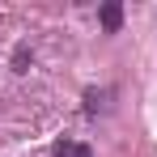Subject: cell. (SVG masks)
<instances>
[{
	"label": "cell",
	"instance_id": "obj_1",
	"mask_svg": "<svg viewBox=\"0 0 157 157\" xmlns=\"http://www.w3.org/2000/svg\"><path fill=\"white\" fill-rule=\"evenodd\" d=\"M98 17H102V30H106V34H119V26H123V9H119V4H102Z\"/></svg>",
	"mask_w": 157,
	"mask_h": 157
},
{
	"label": "cell",
	"instance_id": "obj_2",
	"mask_svg": "<svg viewBox=\"0 0 157 157\" xmlns=\"http://www.w3.org/2000/svg\"><path fill=\"white\" fill-rule=\"evenodd\" d=\"M55 157H94V149L81 144V140H59L55 144Z\"/></svg>",
	"mask_w": 157,
	"mask_h": 157
},
{
	"label": "cell",
	"instance_id": "obj_3",
	"mask_svg": "<svg viewBox=\"0 0 157 157\" xmlns=\"http://www.w3.org/2000/svg\"><path fill=\"white\" fill-rule=\"evenodd\" d=\"M102 98H110L106 89H102V94H98V89H85V110H89V115H98V110H106V102H102Z\"/></svg>",
	"mask_w": 157,
	"mask_h": 157
}]
</instances>
